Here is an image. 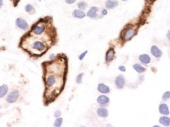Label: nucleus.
Listing matches in <instances>:
<instances>
[{"label": "nucleus", "mask_w": 170, "mask_h": 127, "mask_svg": "<svg viewBox=\"0 0 170 127\" xmlns=\"http://www.w3.org/2000/svg\"><path fill=\"white\" fill-rule=\"evenodd\" d=\"M15 25L20 29L23 30V31H27L28 29V28H29V26H28L26 20L25 19L21 18H18L16 19Z\"/></svg>", "instance_id": "obj_5"}, {"label": "nucleus", "mask_w": 170, "mask_h": 127, "mask_svg": "<svg viewBox=\"0 0 170 127\" xmlns=\"http://www.w3.org/2000/svg\"><path fill=\"white\" fill-rule=\"evenodd\" d=\"M72 16L73 18L82 19V18H84V17L86 16V15H85V13L82 10H81L79 9H77L73 10V12H72Z\"/></svg>", "instance_id": "obj_13"}, {"label": "nucleus", "mask_w": 170, "mask_h": 127, "mask_svg": "<svg viewBox=\"0 0 170 127\" xmlns=\"http://www.w3.org/2000/svg\"><path fill=\"white\" fill-rule=\"evenodd\" d=\"M169 98H170V91H167L164 93V94L162 96V100H165L169 99Z\"/></svg>", "instance_id": "obj_24"}, {"label": "nucleus", "mask_w": 170, "mask_h": 127, "mask_svg": "<svg viewBox=\"0 0 170 127\" xmlns=\"http://www.w3.org/2000/svg\"><path fill=\"white\" fill-rule=\"evenodd\" d=\"M57 58L42 63L44 70L43 80L45 83V91L44 94L45 104L48 105L56 98L61 91L64 86V69L63 71H57L60 68Z\"/></svg>", "instance_id": "obj_1"}, {"label": "nucleus", "mask_w": 170, "mask_h": 127, "mask_svg": "<svg viewBox=\"0 0 170 127\" xmlns=\"http://www.w3.org/2000/svg\"><path fill=\"white\" fill-rule=\"evenodd\" d=\"M56 57V55L54 54H51L50 56H49V59H50V60H54L55 58Z\"/></svg>", "instance_id": "obj_30"}, {"label": "nucleus", "mask_w": 170, "mask_h": 127, "mask_svg": "<svg viewBox=\"0 0 170 127\" xmlns=\"http://www.w3.org/2000/svg\"><path fill=\"white\" fill-rule=\"evenodd\" d=\"M118 5V2L116 0H107L105 3L106 8L108 9H114Z\"/></svg>", "instance_id": "obj_11"}, {"label": "nucleus", "mask_w": 170, "mask_h": 127, "mask_svg": "<svg viewBox=\"0 0 170 127\" xmlns=\"http://www.w3.org/2000/svg\"><path fill=\"white\" fill-rule=\"evenodd\" d=\"M99 11V8L97 7H91L89 11L87 13V16L90 18H98V12Z\"/></svg>", "instance_id": "obj_8"}, {"label": "nucleus", "mask_w": 170, "mask_h": 127, "mask_svg": "<svg viewBox=\"0 0 170 127\" xmlns=\"http://www.w3.org/2000/svg\"><path fill=\"white\" fill-rule=\"evenodd\" d=\"M84 75V73H80L78 74V76H76V82L78 84H81V82H82V78H83Z\"/></svg>", "instance_id": "obj_23"}, {"label": "nucleus", "mask_w": 170, "mask_h": 127, "mask_svg": "<svg viewBox=\"0 0 170 127\" xmlns=\"http://www.w3.org/2000/svg\"><path fill=\"white\" fill-rule=\"evenodd\" d=\"M77 7H78L79 9L83 11V10L86 9V8L87 7V3L84 1H80V2H79L77 4Z\"/></svg>", "instance_id": "obj_21"}, {"label": "nucleus", "mask_w": 170, "mask_h": 127, "mask_svg": "<svg viewBox=\"0 0 170 127\" xmlns=\"http://www.w3.org/2000/svg\"><path fill=\"white\" fill-rule=\"evenodd\" d=\"M101 14H102V16H104V15H106L108 14V11L106 9H103L102 11H101Z\"/></svg>", "instance_id": "obj_29"}, {"label": "nucleus", "mask_w": 170, "mask_h": 127, "mask_svg": "<svg viewBox=\"0 0 170 127\" xmlns=\"http://www.w3.org/2000/svg\"><path fill=\"white\" fill-rule=\"evenodd\" d=\"M151 54L156 58H159L162 56V51L160 49H159L157 46L153 45L151 48Z\"/></svg>", "instance_id": "obj_10"}, {"label": "nucleus", "mask_w": 170, "mask_h": 127, "mask_svg": "<svg viewBox=\"0 0 170 127\" xmlns=\"http://www.w3.org/2000/svg\"><path fill=\"white\" fill-rule=\"evenodd\" d=\"M122 1H127V0H122Z\"/></svg>", "instance_id": "obj_34"}, {"label": "nucleus", "mask_w": 170, "mask_h": 127, "mask_svg": "<svg viewBox=\"0 0 170 127\" xmlns=\"http://www.w3.org/2000/svg\"><path fill=\"white\" fill-rule=\"evenodd\" d=\"M97 114L101 118H106L108 116V110L105 108H99L97 110Z\"/></svg>", "instance_id": "obj_14"}, {"label": "nucleus", "mask_w": 170, "mask_h": 127, "mask_svg": "<svg viewBox=\"0 0 170 127\" xmlns=\"http://www.w3.org/2000/svg\"><path fill=\"white\" fill-rule=\"evenodd\" d=\"M0 108H1V105H0Z\"/></svg>", "instance_id": "obj_36"}, {"label": "nucleus", "mask_w": 170, "mask_h": 127, "mask_svg": "<svg viewBox=\"0 0 170 127\" xmlns=\"http://www.w3.org/2000/svg\"><path fill=\"white\" fill-rule=\"evenodd\" d=\"M61 116V112L60 111V110H56L55 112V113H54V116L55 117V118H58V117H60Z\"/></svg>", "instance_id": "obj_26"}, {"label": "nucleus", "mask_w": 170, "mask_h": 127, "mask_svg": "<svg viewBox=\"0 0 170 127\" xmlns=\"http://www.w3.org/2000/svg\"><path fill=\"white\" fill-rule=\"evenodd\" d=\"M159 113L162 114V115H164V116H167L170 114V110H169V108L167 106V104L165 103H162L159 105Z\"/></svg>", "instance_id": "obj_12"}, {"label": "nucleus", "mask_w": 170, "mask_h": 127, "mask_svg": "<svg viewBox=\"0 0 170 127\" xmlns=\"http://www.w3.org/2000/svg\"><path fill=\"white\" fill-rule=\"evenodd\" d=\"M115 57V50L113 48L108 49V50L106 54V63H110L111 62Z\"/></svg>", "instance_id": "obj_9"}, {"label": "nucleus", "mask_w": 170, "mask_h": 127, "mask_svg": "<svg viewBox=\"0 0 170 127\" xmlns=\"http://www.w3.org/2000/svg\"><path fill=\"white\" fill-rule=\"evenodd\" d=\"M88 52V51L87 50V51H85V52H84L83 53H81V54L79 56V59L80 60H82L84 58V57H85V55L87 54V53Z\"/></svg>", "instance_id": "obj_25"}, {"label": "nucleus", "mask_w": 170, "mask_h": 127, "mask_svg": "<svg viewBox=\"0 0 170 127\" xmlns=\"http://www.w3.org/2000/svg\"><path fill=\"white\" fill-rule=\"evenodd\" d=\"M18 97H19V92L17 90H13L10 91L7 97V102L9 104H12L18 100Z\"/></svg>", "instance_id": "obj_4"}, {"label": "nucleus", "mask_w": 170, "mask_h": 127, "mask_svg": "<svg viewBox=\"0 0 170 127\" xmlns=\"http://www.w3.org/2000/svg\"><path fill=\"white\" fill-rule=\"evenodd\" d=\"M8 86L6 84H3L1 86H0V98L4 97L8 92Z\"/></svg>", "instance_id": "obj_17"}, {"label": "nucleus", "mask_w": 170, "mask_h": 127, "mask_svg": "<svg viewBox=\"0 0 170 127\" xmlns=\"http://www.w3.org/2000/svg\"><path fill=\"white\" fill-rule=\"evenodd\" d=\"M98 90L100 93L108 94L110 92V88L104 84H99L98 86Z\"/></svg>", "instance_id": "obj_15"}, {"label": "nucleus", "mask_w": 170, "mask_h": 127, "mask_svg": "<svg viewBox=\"0 0 170 127\" xmlns=\"http://www.w3.org/2000/svg\"><path fill=\"white\" fill-rule=\"evenodd\" d=\"M97 102L100 106L103 107V106H106V105L109 103L110 100H109V97L106 96V95H100L98 97Z\"/></svg>", "instance_id": "obj_7"}, {"label": "nucleus", "mask_w": 170, "mask_h": 127, "mask_svg": "<svg viewBox=\"0 0 170 127\" xmlns=\"http://www.w3.org/2000/svg\"><path fill=\"white\" fill-rule=\"evenodd\" d=\"M126 84V79L123 75L120 74L115 79V85L118 89H123Z\"/></svg>", "instance_id": "obj_6"}, {"label": "nucleus", "mask_w": 170, "mask_h": 127, "mask_svg": "<svg viewBox=\"0 0 170 127\" xmlns=\"http://www.w3.org/2000/svg\"><path fill=\"white\" fill-rule=\"evenodd\" d=\"M47 19L46 20H39V22L36 23L31 28L30 32L35 35H42L46 32L47 29Z\"/></svg>", "instance_id": "obj_2"}, {"label": "nucleus", "mask_w": 170, "mask_h": 127, "mask_svg": "<svg viewBox=\"0 0 170 127\" xmlns=\"http://www.w3.org/2000/svg\"><path fill=\"white\" fill-rule=\"evenodd\" d=\"M38 1H42V0H38Z\"/></svg>", "instance_id": "obj_35"}, {"label": "nucleus", "mask_w": 170, "mask_h": 127, "mask_svg": "<svg viewBox=\"0 0 170 127\" xmlns=\"http://www.w3.org/2000/svg\"><path fill=\"white\" fill-rule=\"evenodd\" d=\"M24 9H25V11L27 13H28L30 15L35 14V12H36V10L34 9V7L32 4H27L25 6Z\"/></svg>", "instance_id": "obj_19"}, {"label": "nucleus", "mask_w": 170, "mask_h": 127, "mask_svg": "<svg viewBox=\"0 0 170 127\" xmlns=\"http://www.w3.org/2000/svg\"><path fill=\"white\" fill-rule=\"evenodd\" d=\"M139 60L143 64H148L151 63V57L148 54H143L139 56Z\"/></svg>", "instance_id": "obj_16"}, {"label": "nucleus", "mask_w": 170, "mask_h": 127, "mask_svg": "<svg viewBox=\"0 0 170 127\" xmlns=\"http://www.w3.org/2000/svg\"><path fill=\"white\" fill-rule=\"evenodd\" d=\"M159 123L164 127L170 126V118L167 116H161L159 118Z\"/></svg>", "instance_id": "obj_18"}, {"label": "nucleus", "mask_w": 170, "mask_h": 127, "mask_svg": "<svg viewBox=\"0 0 170 127\" xmlns=\"http://www.w3.org/2000/svg\"><path fill=\"white\" fill-rule=\"evenodd\" d=\"M167 37L168 40H170V31H169L167 32Z\"/></svg>", "instance_id": "obj_31"}, {"label": "nucleus", "mask_w": 170, "mask_h": 127, "mask_svg": "<svg viewBox=\"0 0 170 127\" xmlns=\"http://www.w3.org/2000/svg\"><path fill=\"white\" fill-rule=\"evenodd\" d=\"M146 1H148V2H153L155 0H146Z\"/></svg>", "instance_id": "obj_33"}, {"label": "nucleus", "mask_w": 170, "mask_h": 127, "mask_svg": "<svg viewBox=\"0 0 170 127\" xmlns=\"http://www.w3.org/2000/svg\"><path fill=\"white\" fill-rule=\"evenodd\" d=\"M136 34V30L132 27H127L124 29L121 32V39L123 41L127 42L131 40Z\"/></svg>", "instance_id": "obj_3"}, {"label": "nucleus", "mask_w": 170, "mask_h": 127, "mask_svg": "<svg viewBox=\"0 0 170 127\" xmlns=\"http://www.w3.org/2000/svg\"><path fill=\"white\" fill-rule=\"evenodd\" d=\"M3 6V0H0V9Z\"/></svg>", "instance_id": "obj_32"}, {"label": "nucleus", "mask_w": 170, "mask_h": 127, "mask_svg": "<svg viewBox=\"0 0 170 127\" xmlns=\"http://www.w3.org/2000/svg\"><path fill=\"white\" fill-rule=\"evenodd\" d=\"M76 1V0H65V3L68 4H73V3H75Z\"/></svg>", "instance_id": "obj_27"}, {"label": "nucleus", "mask_w": 170, "mask_h": 127, "mask_svg": "<svg viewBox=\"0 0 170 127\" xmlns=\"http://www.w3.org/2000/svg\"><path fill=\"white\" fill-rule=\"evenodd\" d=\"M63 118H57V119L55 121V122H54V127H61V125H62V124H63Z\"/></svg>", "instance_id": "obj_22"}, {"label": "nucleus", "mask_w": 170, "mask_h": 127, "mask_svg": "<svg viewBox=\"0 0 170 127\" xmlns=\"http://www.w3.org/2000/svg\"><path fill=\"white\" fill-rule=\"evenodd\" d=\"M118 70H119V71H121L125 72L126 71L125 66H124V65H120V66H118Z\"/></svg>", "instance_id": "obj_28"}, {"label": "nucleus", "mask_w": 170, "mask_h": 127, "mask_svg": "<svg viewBox=\"0 0 170 127\" xmlns=\"http://www.w3.org/2000/svg\"><path fill=\"white\" fill-rule=\"evenodd\" d=\"M133 68H134L137 72L139 73H144L146 71L145 68L143 67V66L140 65V64H134V65H133Z\"/></svg>", "instance_id": "obj_20"}]
</instances>
